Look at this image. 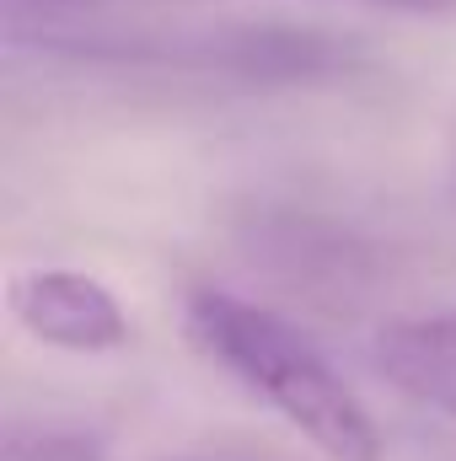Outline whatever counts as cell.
<instances>
[{"label": "cell", "mask_w": 456, "mask_h": 461, "mask_svg": "<svg viewBox=\"0 0 456 461\" xmlns=\"http://www.w3.org/2000/svg\"><path fill=\"white\" fill-rule=\"evenodd\" d=\"M376 370L403 397L456 419V306L387 322L376 333Z\"/></svg>", "instance_id": "cell-3"}, {"label": "cell", "mask_w": 456, "mask_h": 461, "mask_svg": "<svg viewBox=\"0 0 456 461\" xmlns=\"http://www.w3.org/2000/svg\"><path fill=\"white\" fill-rule=\"evenodd\" d=\"M183 333L215 370L279 413L323 461H381L387 440L360 402V392L328 365L296 322L279 312L231 295V290H194L183 301Z\"/></svg>", "instance_id": "cell-1"}, {"label": "cell", "mask_w": 456, "mask_h": 461, "mask_svg": "<svg viewBox=\"0 0 456 461\" xmlns=\"http://www.w3.org/2000/svg\"><path fill=\"white\" fill-rule=\"evenodd\" d=\"M11 5H43L49 11V5H97V0H11Z\"/></svg>", "instance_id": "cell-6"}, {"label": "cell", "mask_w": 456, "mask_h": 461, "mask_svg": "<svg viewBox=\"0 0 456 461\" xmlns=\"http://www.w3.org/2000/svg\"><path fill=\"white\" fill-rule=\"evenodd\" d=\"M387 11H408V16H456V0H370Z\"/></svg>", "instance_id": "cell-5"}, {"label": "cell", "mask_w": 456, "mask_h": 461, "mask_svg": "<svg viewBox=\"0 0 456 461\" xmlns=\"http://www.w3.org/2000/svg\"><path fill=\"white\" fill-rule=\"evenodd\" d=\"M0 461H108V440L76 424H11Z\"/></svg>", "instance_id": "cell-4"}, {"label": "cell", "mask_w": 456, "mask_h": 461, "mask_svg": "<svg viewBox=\"0 0 456 461\" xmlns=\"http://www.w3.org/2000/svg\"><path fill=\"white\" fill-rule=\"evenodd\" d=\"M5 312L11 322L43 348L59 354H118L134 339L129 312L87 268H59V263H27L5 274Z\"/></svg>", "instance_id": "cell-2"}]
</instances>
